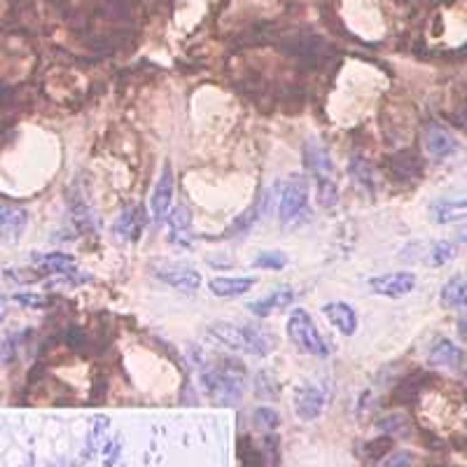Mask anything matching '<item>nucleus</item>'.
Masks as SVG:
<instances>
[{
	"label": "nucleus",
	"instance_id": "4468645a",
	"mask_svg": "<svg viewBox=\"0 0 467 467\" xmlns=\"http://www.w3.org/2000/svg\"><path fill=\"white\" fill-rule=\"evenodd\" d=\"M304 161H306V168L318 178H332L334 173V164L329 159V155L313 141H308L304 145Z\"/></svg>",
	"mask_w": 467,
	"mask_h": 467
},
{
	"label": "nucleus",
	"instance_id": "9b49d317",
	"mask_svg": "<svg viewBox=\"0 0 467 467\" xmlns=\"http://www.w3.org/2000/svg\"><path fill=\"white\" fill-rule=\"evenodd\" d=\"M322 313L329 320V325L339 329L341 334H355L358 329V315H355L353 306L346 304V301H329V304L322 306Z\"/></svg>",
	"mask_w": 467,
	"mask_h": 467
},
{
	"label": "nucleus",
	"instance_id": "39448f33",
	"mask_svg": "<svg viewBox=\"0 0 467 467\" xmlns=\"http://www.w3.org/2000/svg\"><path fill=\"white\" fill-rule=\"evenodd\" d=\"M306 203H308V187L299 175H294L292 180L285 185V189L280 192V201H278L280 222L287 224V222H294L299 215H304Z\"/></svg>",
	"mask_w": 467,
	"mask_h": 467
},
{
	"label": "nucleus",
	"instance_id": "aec40b11",
	"mask_svg": "<svg viewBox=\"0 0 467 467\" xmlns=\"http://www.w3.org/2000/svg\"><path fill=\"white\" fill-rule=\"evenodd\" d=\"M168 224H171V241L173 243H187V229H189V224H192V215H189V210L185 208V206H175L173 210H171V215H168Z\"/></svg>",
	"mask_w": 467,
	"mask_h": 467
},
{
	"label": "nucleus",
	"instance_id": "393cba45",
	"mask_svg": "<svg viewBox=\"0 0 467 467\" xmlns=\"http://www.w3.org/2000/svg\"><path fill=\"white\" fill-rule=\"evenodd\" d=\"M453 257H456V245H453V243L439 241V243L432 245V250H430V264H435V266L446 264V262H449V259H453Z\"/></svg>",
	"mask_w": 467,
	"mask_h": 467
},
{
	"label": "nucleus",
	"instance_id": "9d476101",
	"mask_svg": "<svg viewBox=\"0 0 467 467\" xmlns=\"http://www.w3.org/2000/svg\"><path fill=\"white\" fill-rule=\"evenodd\" d=\"M423 145H425V150H428L430 157L442 159V157L451 155L453 150H456V141H453V136L446 131L444 127L430 122V124L423 127Z\"/></svg>",
	"mask_w": 467,
	"mask_h": 467
},
{
	"label": "nucleus",
	"instance_id": "412c9836",
	"mask_svg": "<svg viewBox=\"0 0 467 467\" xmlns=\"http://www.w3.org/2000/svg\"><path fill=\"white\" fill-rule=\"evenodd\" d=\"M428 379L423 372H414V374H409L407 379H404L400 386L395 388V393H393V397L397 402H414L416 397H418V393L423 390V381Z\"/></svg>",
	"mask_w": 467,
	"mask_h": 467
},
{
	"label": "nucleus",
	"instance_id": "6e6552de",
	"mask_svg": "<svg viewBox=\"0 0 467 467\" xmlns=\"http://www.w3.org/2000/svg\"><path fill=\"white\" fill-rule=\"evenodd\" d=\"M386 168L395 180H416L423 173V161L414 150H402L386 161Z\"/></svg>",
	"mask_w": 467,
	"mask_h": 467
},
{
	"label": "nucleus",
	"instance_id": "7c9ffc66",
	"mask_svg": "<svg viewBox=\"0 0 467 467\" xmlns=\"http://www.w3.org/2000/svg\"><path fill=\"white\" fill-rule=\"evenodd\" d=\"M404 421H407L404 416H390V418H386V421L381 423V428L383 430H402Z\"/></svg>",
	"mask_w": 467,
	"mask_h": 467
},
{
	"label": "nucleus",
	"instance_id": "c85d7f7f",
	"mask_svg": "<svg viewBox=\"0 0 467 467\" xmlns=\"http://www.w3.org/2000/svg\"><path fill=\"white\" fill-rule=\"evenodd\" d=\"M255 421H257L259 428H276L280 418H278V414H276L273 409L264 407V409H257V411H255Z\"/></svg>",
	"mask_w": 467,
	"mask_h": 467
},
{
	"label": "nucleus",
	"instance_id": "ddd939ff",
	"mask_svg": "<svg viewBox=\"0 0 467 467\" xmlns=\"http://www.w3.org/2000/svg\"><path fill=\"white\" fill-rule=\"evenodd\" d=\"M430 220L435 224H453L467 220V199H442L430 206Z\"/></svg>",
	"mask_w": 467,
	"mask_h": 467
},
{
	"label": "nucleus",
	"instance_id": "473e14b6",
	"mask_svg": "<svg viewBox=\"0 0 467 467\" xmlns=\"http://www.w3.org/2000/svg\"><path fill=\"white\" fill-rule=\"evenodd\" d=\"M458 327H460V336H463V339L467 341V315H465L463 320H460V325H458Z\"/></svg>",
	"mask_w": 467,
	"mask_h": 467
},
{
	"label": "nucleus",
	"instance_id": "423d86ee",
	"mask_svg": "<svg viewBox=\"0 0 467 467\" xmlns=\"http://www.w3.org/2000/svg\"><path fill=\"white\" fill-rule=\"evenodd\" d=\"M416 276L409 271H393V273H383V276H376L369 280V287H372L374 294H381V297H404L414 290Z\"/></svg>",
	"mask_w": 467,
	"mask_h": 467
},
{
	"label": "nucleus",
	"instance_id": "a211bd4d",
	"mask_svg": "<svg viewBox=\"0 0 467 467\" xmlns=\"http://www.w3.org/2000/svg\"><path fill=\"white\" fill-rule=\"evenodd\" d=\"M143 227H145V215H143V208H129L120 215V220L115 222V234L120 238H129V241H136L141 236Z\"/></svg>",
	"mask_w": 467,
	"mask_h": 467
},
{
	"label": "nucleus",
	"instance_id": "0eeeda50",
	"mask_svg": "<svg viewBox=\"0 0 467 467\" xmlns=\"http://www.w3.org/2000/svg\"><path fill=\"white\" fill-rule=\"evenodd\" d=\"M29 224V213L19 206L0 203V241L15 243L22 238V234Z\"/></svg>",
	"mask_w": 467,
	"mask_h": 467
},
{
	"label": "nucleus",
	"instance_id": "2f4dec72",
	"mask_svg": "<svg viewBox=\"0 0 467 467\" xmlns=\"http://www.w3.org/2000/svg\"><path fill=\"white\" fill-rule=\"evenodd\" d=\"M456 124H460V129H463V131L467 134V110H465V113H460V115H458V122H456Z\"/></svg>",
	"mask_w": 467,
	"mask_h": 467
},
{
	"label": "nucleus",
	"instance_id": "cd10ccee",
	"mask_svg": "<svg viewBox=\"0 0 467 467\" xmlns=\"http://www.w3.org/2000/svg\"><path fill=\"white\" fill-rule=\"evenodd\" d=\"M414 465V453L411 451H400L395 456H390L386 460H381L376 467H411Z\"/></svg>",
	"mask_w": 467,
	"mask_h": 467
},
{
	"label": "nucleus",
	"instance_id": "bb28decb",
	"mask_svg": "<svg viewBox=\"0 0 467 467\" xmlns=\"http://www.w3.org/2000/svg\"><path fill=\"white\" fill-rule=\"evenodd\" d=\"M318 201L325 208H332L336 203V187L332 182V178H320L318 180Z\"/></svg>",
	"mask_w": 467,
	"mask_h": 467
},
{
	"label": "nucleus",
	"instance_id": "b1692460",
	"mask_svg": "<svg viewBox=\"0 0 467 467\" xmlns=\"http://www.w3.org/2000/svg\"><path fill=\"white\" fill-rule=\"evenodd\" d=\"M259 210H262V206H259V201H257V203H252L250 208L245 210L243 215H238V217H236V222H234V224L229 227V229H227V236H234V234L248 229V227L259 217Z\"/></svg>",
	"mask_w": 467,
	"mask_h": 467
},
{
	"label": "nucleus",
	"instance_id": "f3484780",
	"mask_svg": "<svg viewBox=\"0 0 467 467\" xmlns=\"http://www.w3.org/2000/svg\"><path fill=\"white\" fill-rule=\"evenodd\" d=\"M444 308H465L467 306V273H458L442 287L439 297Z\"/></svg>",
	"mask_w": 467,
	"mask_h": 467
},
{
	"label": "nucleus",
	"instance_id": "a878e982",
	"mask_svg": "<svg viewBox=\"0 0 467 467\" xmlns=\"http://www.w3.org/2000/svg\"><path fill=\"white\" fill-rule=\"evenodd\" d=\"M390 449H393V439H390V437H379V439H372V442L365 444V456L369 460H379V458L386 456Z\"/></svg>",
	"mask_w": 467,
	"mask_h": 467
},
{
	"label": "nucleus",
	"instance_id": "c756f323",
	"mask_svg": "<svg viewBox=\"0 0 467 467\" xmlns=\"http://www.w3.org/2000/svg\"><path fill=\"white\" fill-rule=\"evenodd\" d=\"M15 301H19V304L24 306H45V297H38V294H15Z\"/></svg>",
	"mask_w": 467,
	"mask_h": 467
},
{
	"label": "nucleus",
	"instance_id": "5701e85b",
	"mask_svg": "<svg viewBox=\"0 0 467 467\" xmlns=\"http://www.w3.org/2000/svg\"><path fill=\"white\" fill-rule=\"evenodd\" d=\"M252 264L259 266V269H283L287 264V257L285 252L280 250H266V252H259V255L252 259Z\"/></svg>",
	"mask_w": 467,
	"mask_h": 467
},
{
	"label": "nucleus",
	"instance_id": "4be33fe9",
	"mask_svg": "<svg viewBox=\"0 0 467 467\" xmlns=\"http://www.w3.org/2000/svg\"><path fill=\"white\" fill-rule=\"evenodd\" d=\"M45 271L50 273H75V259L71 255H64V252H54V255H47L40 259Z\"/></svg>",
	"mask_w": 467,
	"mask_h": 467
},
{
	"label": "nucleus",
	"instance_id": "f8f14e48",
	"mask_svg": "<svg viewBox=\"0 0 467 467\" xmlns=\"http://www.w3.org/2000/svg\"><path fill=\"white\" fill-rule=\"evenodd\" d=\"M322 407H325V393L315 386H301L297 390V397H294V409H297V416L304 418V421H313V418L320 416Z\"/></svg>",
	"mask_w": 467,
	"mask_h": 467
},
{
	"label": "nucleus",
	"instance_id": "7ed1b4c3",
	"mask_svg": "<svg viewBox=\"0 0 467 467\" xmlns=\"http://www.w3.org/2000/svg\"><path fill=\"white\" fill-rule=\"evenodd\" d=\"M287 336H290L294 346L308 355H318V358L329 355L327 341L318 334V327H315V322L304 308H294L290 313V318H287Z\"/></svg>",
	"mask_w": 467,
	"mask_h": 467
},
{
	"label": "nucleus",
	"instance_id": "f03ea898",
	"mask_svg": "<svg viewBox=\"0 0 467 467\" xmlns=\"http://www.w3.org/2000/svg\"><path fill=\"white\" fill-rule=\"evenodd\" d=\"M222 362L224 365H220L203 374V383L217 402L236 404V400L243 393V369L238 367L241 362H231V360H222Z\"/></svg>",
	"mask_w": 467,
	"mask_h": 467
},
{
	"label": "nucleus",
	"instance_id": "dca6fc26",
	"mask_svg": "<svg viewBox=\"0 0 467 467\" xmlns=\"http://www.w3.org/2000/svg\"><path fill=\"white\" fill-rule=\"evenodd\" d=\"M428 362L435 367H458L460 362H463V353H460V348L453 341L439 339L435 346L430 348Z\"/></svg>",
	"mask_w": 467,
	"mask_h": 467
},
{
	"label": "nucleus",
	"instance_id": "f257e3e1",
	"mask_svg": "<svg viewBox=\"0 0 467 467\" xmlns=\"http://www.w3.org/2000/svg\"><path fill=\"white\" fill-rule=\"evenodd\" d=\"M208 332L215 336L217 341H222L224 346L234 350H241V353L250 355H266L273 350V336L269 339L264 332H259L257 327L248 325H234V322H213Z\"/></svg>",
	"mask_w": 467,
	"mask_h": 467
},
{
	"label": "nucleus",
	"instance_id": "2eb2a0df",
	"mask_svg": "<svg viewBox=\"0 0 467 467\" xmlns=\"http://www.w3.org/2000/svg\"><path fill=\"white\" fill-rule=\"evenodd\" d=\"M294 301V292L287 290V287H280V290H273L271 294H266L262 299H255L250 301L248 308L259 318H264V315H269L271 311H276V308H287Z\"/></svg>",
	"mask_w": 467,
	"mask_h": 467
},
{
	"label": "nucleus",
	"instance_id": "6ab92c4d",
	"mask_svg": "<svg viewBox=\"0 0 467 467\" xmlns=\"http://www.w3.org/2000/svg\"><path fill=\"white\" fill-rule=\"evenodd\" d=\"M255 285V278H213L208 287L215 297H241V294L250 292Z\"/></svg>",
	"mask_w": 467,
	"mask_h": 467
},
{
	"label": "nucleus",
	"instance_id": "20e7f679",
	"mask_svg": "<svg viewBox=\"0 0 467 467\" xmlns=\"http://www.w3.org/2000/svg\"><path fill=\"white\" fill-rule=\"evenodd\" d=\"M155 276L164 280L166 285L175 287V290L182 292H194L201 285V273L196 269H192L189 264L182 262H168V259H161V262L152 264Z\"/></svg>",
	"mask_w": 467,
	"mask_h": 467
},
{
	"label": "nucleus",
	"instance_id": "1a4fd4ad",
	"mask_svg": "<svg viewBox=\"0 0 467 467\" xmlns=\"http://www.w3.org/2000/svg\"><path fill=\"white\" fill-rule=\"evenodd\" d=\"M171 199H173V171H171V164H164L159 180L155 185L152 192V217L155 220H166L168 208H171Z\"/></svg>",
	"mask_w": 467,
	"mask_h": 467
}]
</instances>
